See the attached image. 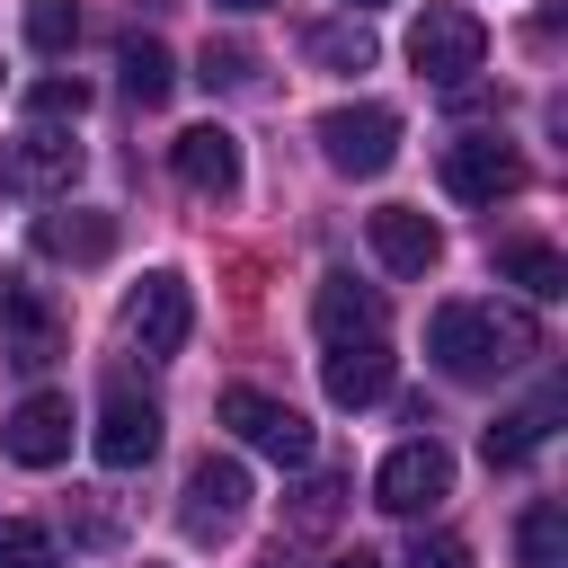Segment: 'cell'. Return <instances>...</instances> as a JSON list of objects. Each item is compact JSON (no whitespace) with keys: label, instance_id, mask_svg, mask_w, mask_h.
I'll use <instances>...</instances> for the list:
<instances>
[{"label":"cell","instance_id":"obj_1","mask_svg":"<svg viewBox=\"0 0 568 568\" xmlns=\"http://www.w3.org/2000/svg\"><path fill=\"white\" fill-rule=\"evenodd\" d=\"M426 355H435L453 382H497V373H515L524 355H541V328H532L524 311H506V302H444V311L426 320Z\"/></svg>","mask_w":568,"mask_h":568},{"label":"cell","instance_id":"obj_2","mask_svg":"<svg viewBox=\"0 0 568 568\" xmlns=\"http://www.w3.org/2000/svg\"><path fill=\"white\" fill-rule=\"evenodd\" d=\"M311 142H320V160H328L337 178H382V169L399 160V106L346 98V106H328V115L311 124Z\"/></svg>","mask_w":568,"mask_h":568},{"label":"cell","instance_id":"obj_3","mask_svg":"<svg viewBox=\"0 0 568 568\" xmlns=\"http://www.w3.org/2000/svg\"><path fill=\"white\" fill-rule=\"evenodd\" d=\"M408 62H417V80H435V89H470L479 62H488V27H479L470 9H453V0H435V9H417V27H408Z\"/></svg>","mask_w":568,"mask_h":568},{"label":"cell","instance_id":"obj_4","mask_svg":"<svg viewBox=\"0 0 568 568\" xmlns=\"http://www.w3.org/2000/svg\"><path fill=\"white\" fill-rule=\"evenodd\" d=\"M186 328H195V293H186V275H178V266H151V275L124 293V346H133L142 364H169V355L186 346Z\"/></svg>","mask_w":568,"mask_h":568},{"label":"cell","instance_id":"obj_5","mask_svg":"<svg viewBox=\"0 0 568 568\" xmlns=\"http://www.w3.org/2000/svg\"><path fill=\"white\" fill-rule=\"evenodd\" d=\"M213 417H222L248 453H266V462H284V470H311V453H320L311 417H302V408H284V399H266V390H248V382H231Z\"/></svg>","mask_w":568,"mask_h":568},{"label":"cell","instance_id":"obj_6","mask_svg":"<svg viewBox=\"0 0 568 568\" xmlns=\"http://www.w3.org/2000/svg\"><path fill=\"white\" fill-rule=\"evenodd\" d=\"M248 470L231 462V453H213V462H195L186 470V497H178V524H186V541H231L240 532V515H248Z\"/></svg>","mask_w":568,"mask_h":568},{"label":"cell","instance_id":"obj_7","mask_svg":"<svg viewBox=\"0 0 568 568\" xmlns=\"http://www.w3.org/2000/svg\"><path fill=\"white\" fill-rule=\"evenodd\" d=\"M453 497V453L435 444V435H408L382 470H373V506H390V515H426V506H444Z\"/></svg>","mask_w":568,"mask_h":568},{"label":"cell","instance_id":"obj_8","mask_svg":"<svg viewBox=\"0 0 568 568\" xmlns=\"http://www.w3.org/2000/svg\"><path fill=\"white\" fill-rule=\"evenodd\" d=\"M515 186H524L515 142H497V133L444 142V195H453V204H497V195H515Z\"/></svg>","mask_w":568,"mask_h":568},{"label":"cell","instance_id":"obj_9","mask_svg":"<svg viewBox=\"0 0 568 568\" xmlns=\"http://www.w3.org/2000/svg\"><path fill=\"white\" fill-rule=\"evenodd\" d=\"M0 453H9L18 470L71 462V399H62V390H27V399L0 417Z\"/></svg>","mask_w":568,"mask_h":568},{"label":"cell","instance_id":"obj_10","mask_svg":"<svg viewBox=\"0 0 568 568\" xmlns=\"http://www.w3.org/2000/svg\"><path fill=\"white\" fill-rule=\"evenodd\" d=\"M89 444H98L106 470H142V462L160 453V408H151L133 382H115V390L98 399V435H89Z\"/></svg>","mask_w":568,"mask_h":568},{"label":"cell","instance_id":"obj_11","mask_svg":"<svg viewBox=\"0 0 568 568\" xmlns=\"http://www.w3.org/2000/svg\"><path fill=\"white\" fill-rule=\"evenodd\" d=\"M169 169H178V186L186 195H240V133L231 124H186L178 142H169Z\"/></svg>","mask_w":568,"mask_h":568},{"label":"cell","instance_id":"obj_12","mask_svg":"<svg viewBox=\"0 0 568 568\" xmlns=\"http://www.w3.org/2000/svg\"><path fill=\"white\" fill-rule=\"evenodd\" d=\"M390 346L382 337H346V346H328L320 355V390H328V408H373V399H390Z\"/></svg>","mask_w":568,"mask_h":568},{"label":"cell","instance_id":"obj_13","mask_svg":"<svg viewBox=\"0 0 568 568\" xmlns=\"http://www.w3.org/2000/svg\"><path fill=\"white\" fill-rule=\"evenodd\" d=\"M0 178L27 186V195H62V186L80 178V142H71L62 124H27V133L9 142V160H0Z\"/></svg>","mask_w":568,"mask_h":568},{"label":"cell","instance_id":"obj_14","mask_svg":"<svg viewBox=\"0 0 568 568\" xmlns=\"http://www.w3.org/2000/svg\"><path fill=\"white\" fill-rule=\"evenodd\" d=\"M364 240H373V257H382L390 275H426V266L444 257V231H435V213H417V204L364 213Z\"/></svg>","mask_w":568,"mask_h":568},{"label":"cell","instance_id":"obj_15","mask_svg":"<svg viewBox=\"0 0 568 568\" xmlns=\"http://www.w3.org/2000/svg\"><path fill=\"white\" fill-rule=\"evenodd\" d=\"M311 320H320V337H328V346H346V337H382L390 302H382V284H355L346 266H328V275H320V293H311Z\"/></svg>","mask_w":568,"mask_h":568},{"label":"cell","instance_id":"obj_16","mask_svg":"<svg viewBox=\"0 0 568 568\" xmlns=\"http://www.w3.org/2000/svg\"><path fill=\"white\" fill-rule=\"evenodd\" d=\"M0 328H9V364L18 373L53 364V311H44V293L27 275H0Z\"/></svg>","mask_w":568,"mask_h":568},{"label":"cell","instance_id":"obj_17","mask_svg":"<svg viewBox=\"0 0 568 568\" xmlns=\"http://www.w3.org/2000/svg\"><path fill=\"white\" fill-rule=\"evenodd\" d=\"M36 248L44 257H71V266H98V257H115V213H44L36 222Z\"/></svg>","mask_w":568,"mask_h":568},{"label":"cell","instance_id":"obj_18","mask_svg":"<svg viewBox=\"0 0 568 568\" xmlns=\"http://www.w3.org/2000/svg\"><path fill=\"white\" fill-rule=\"evenodd\" d=\"M115 71H124V98L133 106H169V89H178V53L160 36H124L115 44Z\"/></svg>","mask_w":568,"mask_h":568},{"label":"cell","instance_id":"obj_19","mask_svg":"<svg viewBox=\"0 0 568 568\" xmlns=\"http://www.w3.org/2000/svg\"><path fill=\"white\" fill-rule=\"evenodd\" d=\"M550 417H559V390H550V399H532V408H506V417H497V426L479 435V453H488L497 470H515V462H532V453H541Z\"/></svg>","mask_w":568,"mask_h":568},{"label":"cell","instance_id":"obj_20","mask_svg":"<svg viewBox=\"0 0 568 568\" xmlns=\"http://www.w3.org/2000/svg\"><path fill=\"white\" fill-rule=\"evenodd\" d=\"M497 275L524 284L532 302H559V293H568V257H559L550 240H506V248H497Z\"/></svg>","mask_w":568,"mask_h":568},{"label":"cell","instance_id":"obj_21","mask_svg":"<svg viewBox=\"0 0 568 568\" xmlns=\"http://www.w3.org/2000/svg\"><path fill=\"white\" fill-rule=\"evenodd\" d=\"M515 559L524 568H568V506L559 497H532L515 515Z\"/></svg>","mask_w":568,"mask_h":568},{"label":"cell","instance_id":"obj_22","mask_svg":"<svg viewBox=\"0 0 568 568\" xmlns=\"http://www.w3.org/2000/svg\"><path fill=\"white\" fill-rule=\"evenodd\" d=\"M302 53H311L320 71H373V27H364V18H328V27L302 36Z\"/></svg>","mask_w":568,"mask_h":568},{"label":"cell","instance_id":"obj_23","mask_svg":"<svg viewBox=\"0 0 568 568\" xmlns=\"http://www.w3.org/2000/svg\"><path fill=\"white\" fill-rule=\"evenodd\" d=\"M27 44L36 53H71L80 44V0H27Z\"/></svg>","mask_w":568,"mask_h":568},{"label":"cell","instance_id":"obj_24","mask_svg":"<svg viewBox=\"0 0 568 568\" xmlns=\"http://www.w3.org/2000/svg\"><path fill=\"white\" fill-rule=\"evenodd\" d=\"M195 80H204V89H248V80H257V53L222 36V44H204V53H195Z\"/></svg>","mask_w":568,"mask_h":568},{"label":"cell","instance_id":"obj_25","mask_svg":"<svg viewBox=\"0 0 568 568\" xmlns=\"http://www.w3.org/2000/svg\"><path fill=\"white\" fill-rule=\"evenodd\" d=\"M80 106H89V89H80V80H62V71L27 89V124H62V115L80 124Z\"/></svg>","mask_w":568,"mask_h":568},{"label":"cell","instance_id":"obj_26","mask_svg":"<svg viewBox=\"0 0 568 568\" xmlns=\"http://www.w3.org/2000/svg\"><path fill=\"white\" fill-rule=\"evenodd\" d=\"M0 568H62L44 524H0Z\"/></svg>","mask_w":568,"mask_h":568},{"label":"cell","instance_id":"obj_27","mask_svg":"<svg viewBox=\"0 0 568 568\" xmlns=\"http://www.w3.org/2000/svg\"><path fill=\"white\" fill-rule=\"evenodd\" d=\"M337 497H346V488H337V479H328V470H320V479H311V488H302V506H293V532H320V524H328V515H337Z\"/></svg>","mask_w":568,"mask_h":568},{"label":"cell","instance_id":"obj_28","mask_svg":"<svg viewBox=\"0 0 568 568\" xmlns=\"http://www.w3.org/2000/svg\"><path fill=\"white\" fill-rule=\"evenodd\" d=\"M408 568H470V541H453V532H417V541H408Z\"/></svg>","mask_w":568,"mask_h":568},{"label":"cell","instance_id":"obj_29","mask_svg":"<svg viewBox=\"0 0 568 568\" xmlns=\"http://www.w3.org/2000/svg\"><path fill=\"white\" fill-rule=\"evenodd\" d=\"M328 568H382V559H373V550H337Z\"/></svg>","mask_w":568,"mask_h":568},{"label":"cell","instance_id":"obj_30","mask_svg":"<svg viewBox=\"0 0 568 568\" xmlns=\"http://www.w3.org/2000/svg\"><path fill=\"white\" fill-rule=\"evenodd\" d=\"M213 9H231V18H257V9H275V0H213Z\"/></svg>","mask_w":568,"mask_h":568},{"label":"cell","instance_id":"obj_31","mask_svg":"<svg viewBox=\"0 0 568 568\" xmlns=\"http://www.w3.org/2000/svg\"><path fill=\"white\" fill-rule=\"evenodd\" d=\"M346 9H382V0H346Z\"/></svg>","mask_w":568,"mask_h":568}]
</instances>
